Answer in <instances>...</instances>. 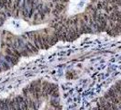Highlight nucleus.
<instances>
[{"label":"nucleus","mask_w":121,"mask_h":110,"mask_svg":"<svg viewBox=\"0 0 121 110\" xmlns=\"http://www.w3.org/2000/svg\"><path fill=\"white\" fill-rule=\"evenodd\" d=\"M3 57H4V59H5V60L7 61V62H8V64H9L11 67H13L14 65H16V64H17V63L18 62L17 60H16L14 57L10 56V55L5 54V55H3Z\"/></svg>","instance_id":"1"},{"label":"nucleus","mask_w":121,"mask_h":110,"mask_svg":"<svg viewBox=\"0 0 121 110\" xmlns=\"http://www.w3.org/2000/svg\"><path fill=\"white\" fill-rule=\"evenodd\" d=\"M0 64H1V67H2L3 71H8L11 68V66L8 64V62L4 59V57L0 58Z\"/></svg>","instance_id":"2"},{"label":"nucleus","mask_w":121,"mask_h":110,"mask_svg":"<svg viewBox=\"0 0 121 110\" xmlns=\"http://www.w3.org/2000/svg\"><path fill=\"white\" fill-rule=\"evenodd\" d=\"M3 70H2V67H1V64H0V72H2Z\"/></svg>","instance_id":"3"}]
</instances>
